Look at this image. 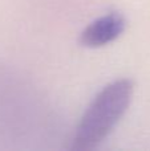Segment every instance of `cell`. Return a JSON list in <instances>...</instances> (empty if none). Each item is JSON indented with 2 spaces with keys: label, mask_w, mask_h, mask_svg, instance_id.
Returning <instances> with one entry per match:
<instances>
[{
  "label": "cell",
  "mask_w": 150,
  "mask_h": 151,
  "mask_svg": "<svg viewBox=\"0 0 150 151\" xmlns=\"http://www.w3.org/2000/svg\"><path fill=\"white\" fill-rule=\"evenodd\" d=\"M133 90L134 85L126 78L116 80L106 85L81 117L72 149L85 151L97 147L126 113Z\"/></svg>",
  "instance_id": "cell-1"
},
{
  "label": "cell",
  "mask_w": 150,
  "mask_h": 151,
  "mask_svg": "<svg viewBox=\"0 0 150 151\" xmlns=\"http://www.w3.org/2000/svg\"><path fill=\"white\" fill-rule=\"evenodd\" d=\"M125 25L126 21L122 15L117 12L108 13L90 23L82 31L80 42L87 48H100L108 45L121 36L125 31Z\"/></svg>",
  "instance_id": "cell-2"
}]
</instances>
